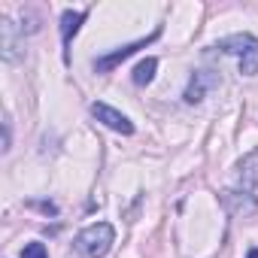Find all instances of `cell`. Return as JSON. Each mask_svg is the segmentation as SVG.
<instances>
[{
    "instance_id": "cell-10",
    "label": "cell",
    "mask_w": 258,
    "mask_h": 258,
    "mask_svg": "<svg viewBox=\"0 0 258 258\" xmlns=\"http://www.w3.org/2000/svg\"><path fill=\"white\" fill-rule=\"evenodd\" d=\"M22 258H49V252H46L43 243H28V246L22 249Z\"/></svg>"
},
{
    "instance_id": "cell-7",
    "label": "cell",
    "mask_w": 258,
    "mask_h": 258,
    "mask_svg": "<svg viewBox=\"0 0 258 258\" xmlns=\"http://www.w3.org/2000/svg\"><path fill=\"white\" fill-rule=\"evenodd\" d=\"M210 85H216V79H213V76H207V73H195V76H191V82H188V88H185V94H182V97H185V103H201Z\"/></svg>"
},
{
    "instance_id": "cell-2",
    "label": "cell",
    "mask_w": 258,
    "mask_h": 258,
    "mask_svg": "<svg viewBox=\"0 0 258 258\" xmlns=\"http://www.w3.org/2000/svg\"><path fill=\"white\" fill-rule=\"evenodd\" d=\"M115 243V231L109 222H97V225H88L85 231H79L76 237V249L85 255V258H103Z\"/></svg>"
},
{
    "instance_id": "cell-11",
    "label": "cell",
    "mask_w": 258,
    "mask_h": 258,
    "mask_svg": "<svg viewBox=\"0 0 258 258\" xmlns=\"http://www.w3.org/2000/svg\"><path fill=\"white\" fill-rule=\"evenodd\" d=\"M4 152H10V124H4Z\"/></svg>"
},
{
    "instance_id": "cell-6",
    "label": "cell",
    "mask_w": 258,
    "mask_h": 258,
    "mask_svg": "<svg viewBox=\"0 0 258 258\" xmlns=\"http://www.w3.org/2000/svg\"><path fill=\"white\" fill-rule=\"evenodd\" d=\"M237 179H240L243 191L258 188V152H249V155L237 164Z\"/></svg>"
},
{
    "instance_id": "cell-1",
    "label": "cell",
    "mask_w": 258,
    "mask_h": 258,
    "mask_svg": "<svg viewBox=\"0 0 258 258\" xmlns=\"http://www.w3.org/2000/svg\"><path fill=\"white\" fill-rule=\"evenodd\" d=\"M213 49H216L219 55H237L243 76H255V73H258V40H255L252 34L225 37V40H219Z\"/></svg>"
},
{
    "instance_id": "cell-8",
    "label": "cell",
    "mask_w": 258,
    "mask_h": 258,
    "mask_svg": "<svg viewBox=\"0 0 258 258\" xmlns=\"http://www.w3.org/2000/svg\"><path fill=\"white\" fill-rule=\"evenodd\" d=\"M155 70H158V61L155 58H143L134 67V85H149L155 79Z\"/></svg>"
},
{
    "instance_id": "cell-3",
    "label": "cell",
    "mask_w": 258,
    "mask_h": 258,
    "mask_svg": "<svg viewBox=\"0 0 258 258\" xmlns=\"http://www.w3.org/2000/svg\"><path fill=\"white\" fill-rule=\"evenodd\" d=\"M91 115L100 121V124H106L109 131H115V134H124V137H131L134 134V121L127 118L124 112H118V109H112L109 103H91Z\"/></svg>"
},
{
    "instance_id": "cell-12",
    "label": "cell",
    "mask_w": 258,
    "mask_h": 258,
    "mask_svg": "<svg viewBox=\"0 0 258 258\" xmlns=\"http://www.w3.org/2000/svg\"><path fill=\"white\" fill-rule=\"evenodd\" d=\"M246 258H258V249H249V255Z\"/></svg>"
},
{
    "instance_id": "cell-4",
    "label": "cell",
    "mask_w": 258,
    "mask_h": 258,
    "mask_svg": "<svg viewBox=\"0 0 258 258\" xmlns=\"http://www.w3.org/2000/svg\"><path fill=\"white\" fill-rule=\"evenodd\" d=\"M158 34H161V28L155 31V34H149V37H143V40H137V43H127V46H121V49H115V52H109V55H103V58H97L94 61V70L97 73H109L112 67H118L124 58H131L137 49H146L152 40H158Z\"/></svg>"
},
{
    "instance_id": "cell-9",
    "label": "cell",
    "mask_w": 258,
    "mask_h": 258,
    "mask_svg": "<svg viewBox=\"0 0 258 258\" xmlns=\"http://www.w3.org/2000/svg\"><path fill=\"white\" fill-rule=\"evenodd\" d=\"M0 25H4V58H7V61H13V58H16V40H13V22H10V19H4V22H0Z\"/></svg>"
},
{
    "instance_id": "cell-5",
    "label": "cell",
    "mask_w": 258,
    "mask_h": 258,
    "mask_svg": "<svg viewBox=\"0 0 258 258\" xmlns=\"http://www.w3.org/2000/svg\"><path fill=\"white\" fill-rule=\"evenodd\" d=\"M82 22H85V13H79V10H64V13H61V43H64V61H70L67 49H70L73 37L79 34V25H82Z\"/></svg>"
}]
</instances>
